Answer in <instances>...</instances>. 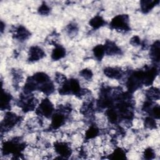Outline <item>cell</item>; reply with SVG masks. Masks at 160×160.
<instances>
[{"label": "cell", "mask_w": 160, "mask_h": 160, "mask_svg": "<svg viewBox=\"0 0 160 160\" xmlns=\"http://www.w3.org/2000/svg\"><path fill=\"white\" fill-rule=\"evenodd\" d=\"M26 148V144L20 137H16L3 142L1 148L2 153L8 156L11 154L15 159H21L22 152Z\"/></svg>", "instance_id": "6da1fadb"}, {"label": "cell", "mask_w": 160, "mask_h": 160, "mask_svg": "<svg viewBox=\"0 0 160 160\" xmlns=\"http://www.w3.org/2000/svg\"><path fill=\"white\" fill-rule=\"evenodd\" d=\"M38 104V99L32 93L23 92L18 101V105L25 113L36 110Z\"/></svg>", "instance_id": "7a4b0ae2"}, {"label": "cell", "mask_w": 160, "mask_h": 160, "mask_svg": "<svg viewBox=\"0 0 160 160\" xmlns=\"http://www.w3.org/2000/svg\"><path fill=\"white\" fill-rule=\"evenodd\" d=\"M22 120V117L14 112L8 111L5 113L1 123V133H6L19 124Z\"/></svg>", "instance_id": "3957f363"}, {"label": "cell", "mask_w": 160, "mask_h": 160, "mask_svg": "<svg viewBox=\"0 0 160 160\" xmlns=\"http://www.w3.org/2000/svg\"><path fill=\"white\" fill-rule=\"evenodd\" d=\"M109 27L117 31L126 32L130 30L129 18L125 14H118L114 16L109 23Z\"/></svg>", "instance_id": "277c9868"}, {"label": "cell", "mask_w": 160, "mask_h": 160, "mask_svg": "<svg viewBox=\"0 0 160 160\" xmlns=\"http://www.w3.org/2000/svg\"><path fill=\"white\" fill-rule=\"evenodd\" d=\"M35 111L36 114L39 118H45L48 119L51 118L55 111V109L51 100L46 98L40 101Z\"/></svg>", "instance_id": "5b68a950"}, {"label": "cell", "mask_w": 160, "mask_h": 160, "mask_svg": "<svg viewBox=\"0 0 160 160\" xmlns=\"http://www.w3.org/2000/svg\"><path fill=\"white\" fill-rule=\"evenodd\" d=\"M143 79L142 84L144 86H151L154 82L156 76L158 74V69L156 65L146 66L142 69Z\"/></svg>", "instance_id": "8992f818"}, {"label": "cell", "mask_w": 160, "mask_h": 160, "mask_svg": "<svg viewBox=\"0 0 160 160\" xmlns=\"http://www.w3.org/2000/svg\"><path fill=\"white\" fill-rule=\"evenodd\" d=\"M69 114H66L58 109L56 110L51 118L50 128L52 130H57L62 126L68 119Z\"/></svg>", "instance_id": "52a82bcc"}, {"label": "cell", "mask_w": 160, "mask_h": 160, "mask_svg": "<svg viewBox=\"0 0 160 160\" xmlns=\"http://www.w3.org/2000/svg\"><path fill=\"white\" fill-rule=\"evenodd\" d=\"M55 152L60 158L68 159L72 154V149L69 143L64 141H56L53 144Z\"/></svg>", "instance_id": "ba28073f"}, {"label": "cell", "mask_w": 160, "mask_h": 160, "mask_svg": "<svg viewBox=\"0 0 160 160\" xmlns=\"http://www.w3.org/2000/svg\"><path fill=\"white\" fill-rule=\"evenodd\" d=\"M46 56L44 51L38 46H31L28 51V60L29 62H37Z\"/></svg>", "instance_id": "9c48e42d"}, {"label": "cell", "mask_w": 160, "mask_h": 160, "mask_svg": "<svg viewBox=\"0 0 160 160\" xmlns=\"http://www.w3.org/2000/svg\"><path fill=\"white\" fill-rule=\"evenodd\" d=\"M12 36L15 39L20 42H23L29 38L31 32L24 26L19 25L13 29Z\"/></svg>", "instance_id": "30bf717a"}, {"label": "cell", "mask_w": 160, "mask_h": 160, "mask_svg": "<svg viewBox=\"0 0 160 160\" xmlns=\"http://www.w3.org/2000/svg\"><path fill=\"white\" fill-rule=\"evenodd\" d=\"M103 72L108 78L119 80L124 76V71L118 67H106L104 69Z\"/></svg>", "instance_id": "8fae6325"}, {"label": "cell", "mask_w": 160, "mask_h": 160, "mask_svg": "<svg viewBox=\"0 0 160 160\" xmlns=\"http://www.w3.org/2000/svg\"><path fill=\"white\" fill-rule=\"evenodd\" d=\"M105 50V54L108 56L120 55L122 52L121 48L113 41L107 40L103 45Z\"/></svg>", "instance_id": "7c38bea8"}, {"label": "cell", "mask_w": 160, "mask_h": 160, "mask_svg": "<svg viewBox=\"0 0 160 160\" xmlns=\"http://www.w3.org/2000/svg\"><path fill=\"white\" fill-rule=\"evenodd\" d=\"M31 79L34 81L37 86V89L39 90V88L44 84L45 83L48 82V81H51L49 76L45 72H38L34 74L32 76H30Z\"/></svg>", "instance_id": "4fadbf2b"}, {"label": "cell", "mask_w": 160, "mask_h": 160, "mask_svg": "<svg viewBox=\"0 0 160 160\" xmlns=\"http://www.w3.org/2000/svg\"><path fill=\"white\" fill-rule=\"evenodd\" d=\"M149 56L151 60L156 64L159 62L160 59V42L159 40L156 41L150 48Z\"/></svg>", "instance_id": "5bb4252c"}, {"label": "cell", "mask_w": 160, "mask_h": 160, "mask_svg": "<svg viewBox=\"0 0 160 160\" xmlns=\"http://www.w3.org/2000/svg\"><path fill=\"white\" fill-rule=\"evenodd\" d=\"M54 48L52 50L51 58L53 61H58L65 57L66 54V49L61 45L56 44Z\"/></svg>", "instance_id": "9a60e30c"}, {"label": "cell", "mask_w": 160, "mask_h": 160, "mask_svg": "<svg viewBox=\"0 0 160 160\" xmlns=\"http://www.w3.org/2000/svg\"><path fill=\"white\" fill-rule=\"evenodd\" d=\"M12 99V97L11 94L2 89L1 100V109L2 111L9 110L11 108V102Z\"/></svg>", "instance_id": "2e32d148"}, {"label": "cell", "mask_w": 160, "mask_h": 160, "mask_svg": "<svg viewBox=\"0 0 160 160\" xmlns=\"http://www.w3.org/2000/svg\"><path fill=\"white\" fill-rule=\"evenodd\" d=\"M159 2V0H142L140 1V8L144 14L150 12L156 4Z\"/></svg>", "instance_id": "e0dca14e"}, {"label": "cell", "mask_w": 160, "mask_h": 160, "mask_svg": "<svg viewBox=\"0 0 160 160\" xmlns=\"http://www.w3.org/2000/svg\"><path fill=\"white\" fill-rule=\"evenodd\" d=\"M99 132L100 130L97 126L94 124L90 125L89 127L85 131L84 141H88L89 140L96 138L99 134Z\"/></svg>", "instance_id": "ac0fdd59"}, {"label": "cell", "mask_w": 160, "mask_h": 160, "mask_svg": "<svg viewBox=\"0 0 160 160\" xmlns=\"http://www.w3.org/2000/svg\"><path fill=\"white\" fill-rule=\"evenodd\" d=\"M106 24V21L100 15H96L92 18L89 21V24L93 29H98L104 26Z\"/></svg>", "instance_id": "d6986e66"}, {"label": "cell", "mask_w": 160, "mask_h": 160, "mask_svg": "<svg viewBox=\"0 0 160 160\" xmlns=\"http://www.w3.org/2000/svg\"><path fill=\"white\" fill-rule=\"evenodd\" d=\"M145 95L146 97V99L152 102L156 101L159 99V89L158 88L151 86L146 91Z\"/></svg>", "instance_id": "ffe728a7"}, {"label": "cell", "mask_w": 160, "mask_h": 160, "mask_svg": "<svg viewBox=\"0 0 160 160\" xmlns=\"http://www.w3.org/2000/svg\"><path fill=\"white\" fill-rule=\"evenodd\" d=\"M109 159H124L126 158V152L121 148H115L109 154Z\"/></svg>", "instance_id": "44dd1931"}, {"label": "cell", "mask_w": 160, "mask_h": 160, "mask_svg": "<svg viewBox=\"0 0 160 160\" xmlns=\"http://www.w3.org/2000/svg\"><path fill=\"white\" fill-rule=\"evenodd\" d=\"M92 53L94 58L98 61H101L105 55L104 46L102 44H98L95 46L92 49Z\"/></svg>", "instance_id": "7402d4cb"}, {"label": "cell", "mask_w": 160, "mask_h": 160, "mask_svg": "<svg viewBox=\"0 0 160 160\" xmlns=\"http://www.w3.org/2000/svg\"><path fill=\"white\" fill-rule=\"evenodd\" d=\"M144 124L146 128L149 129H153L156 128V119L151 116H147L144 121Z\"/></svg>", "instance_id": "603a6c76"}, {"label": "cell", "mask_w": 160, "mask_h": 160, "mask_svg": "<svg viewBox=\"0 0 160 160\" xmlns=\"http://www.w3.org/2000/svg\"><path fill=\"white\" fill-rule=\"evenodd\" d=\"M66 31L67 33L70 36H76L78 32V25L76 24H75L74 22H71L70 24H69L66 26Z\"/></svg>", "instance_id": "cb8c5ba5"}, {"label": "cell", "mask_w": 160, "mask_h": 160, "mask_svg": "<svg viewBox=\"0 0 160 160\" xmlns=\"http://www.w3.org/2000/svg\"><path fill=\"white\" fill-rule=\"evenodd\" d=\"M79 76L86 81L91 80L93 77L92 71L88 68L82 69L79 71Z\"/></svg>", "instance_id": "d4e9b609"}, {"label": "cell", "mask_w": 160, "mask_h": 160, "mask_svg": "<svg viewBox=\"0 0 160 160\" xmlns=\"http://www.w3.org/2000/svg\"><path fill=\"white\" fill-rule=\"evenodd\" d=\"M142 156L144 159H148V160L153 159L156 156V152L152 148L149 147L144 150Z\"/></svg>", "instance_id": "484cf974"}, {"label": "cell", "mask_w": 160, "mask_h": 160, "mask_svg": "<svg viewBox=\"0 0 160 160\" xmlns=\"http://www.w3.org/2000/svg\"><path fill=\"white\" fill-rule=\"evenodd\" d=\"M38 11V13L42 16H47L49 14L51 11V8L46 2H42L41 5H40V6L39 7Z\"/></svg>", "instance_id": "4316f807"}, {"label": "cell", "mask_w": 160, "mask_h": 160, "mask_svg": "<svg viewBox=\"0 0 160 160\" xmlns=\"http://www.w3.org/2000/svg\"><path fill=\"white\" fill-rule=\"evenodd\" d=\"M149 116H152L156 119H159V106L158 104L153 105L149 111Z\"/></svg>", "instance_id": "83f0119b"}, {"label": "cell", "mask_w": 160, "mask_h": 160, "mask_svg": "<svg viewBox=\"0 0 160 160\" xmlns=\"http://www.w3.org/2000/svg\"><path fill=\"white\" fill-rule=\"evenodd\" d=\"M54 79H55V81L58 84L61 85L62 83H64L66 81L67 78L65 76V75H64V74H61L60 72H57L56 74V75H55Z\"/></svg>", "instance_id": "f1b7e54d"}, {"label": "cell", "mask_w": 160, "mask_h": 160, "mask_svg": "<svg viewBox=\"0 0 160 160\" xmlns=\"http://www.w3.org/2000/svg\"><path fill=\"white\" fill-rule=\"evenodd\" d=\"M129 42L131 44H132V46H140L141 44V39L138 36H134L133 37H132L130 39Z\"/></svg>", "instance_id": "f546056e"}, {"label": "cell", "mask_w": 160, "mask_h": 160, "mask_svg": "<svg viewBox=\"0 0 160 160\" xmlns=\"http://www.w3.org/2000/svg\"><path fill=\"white\" fill-rule=\"evenodd\" d=\"M4 26H5V25H4V22L2 21H1V33L3 32V31H4V29H5Z\"/></svg>", "instance_id": "4dcf8cb0"}]
</instances>
